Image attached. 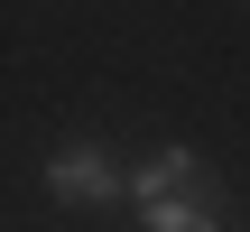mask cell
<instances>
[{"label":"cell","instance_id":"3","mask_svg":"<svg viewBox=\"0 0 250 232\" xmlns=\"http://www.w3.org/2000/svg\"><path fill=\"white\" fill-rule=\"evenodd\" d=\"M195 177H204V158H195L186 139H167V149H148L139 167H121V195L139 205V195H167V186H195Z\"/></svg>","mask_w":250,"mask_h":232},{"label":"cell","instance_id":"2","mask_svg":"<svg viewBox=\"0 0 250 232\" xmlns=\"http://www.w3.org/2000/svg\"><path fill=\"white\" fill-rule=\"evenodd\" d=\"M139 232H223V205L195 186H167V195H139Z\"/></svg>","mask_w":250,"mask_h":232},{"label":"cell","instance_id":"1","mask_svg":"<svg viewBox=\"0 0 250 232\" xmlns=\"http://www.w3.org/2000/svg\"><path fill=\"white\" fill-rule=\"evenodd\" d=\"M37 177H46V195H56V205H74V214H102V205H121V149H111V139H93V130L56 139Z\"/></svg>","mask_w":250,"mask_h":232}]
</instances>
